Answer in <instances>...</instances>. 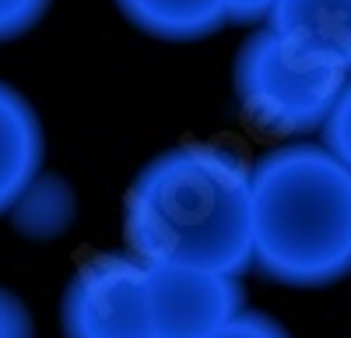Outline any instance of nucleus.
I'll return each mask as SVG.
<instances>
[{
    "instance_id": "1",
    "label": "nucleus",
    "mask_w": 351,
    "mask_h": 338,
    "mask_svg": "<svg viewBox=\"0 0 351 338\" xmlns=\"http://www.w3.org/2000/svg\"><path fill=\"white\" fill-rule=\"evenodd\" d=\"M123 236L144 264L253 268V166L228 145H176L134 177Z\"/></svg>"
},
{
    "instance_id": "2",
    "label": "nucleus",
    "mask_w": 351,
    "mask_h": 338,
    "mask_svg": "<svg viewBox=\"0 0 351 338\" xmlns=\"http://www.w3.org/2000/svg\"><path fill=\"white\" fill-rule=\"evenodd\" d=\"M253 264L288 289L351 275V169L324 141H288L253 162Z\"/></svg>"
},
{
    "instance_id": "3",
    "label": "nucleus",
    "mask_w": 351,
    "mask_h": 338,
    "mask_svg": "<svg viewBox=\"0 0 351 338\" xmlns=\"http://www.w3.org/2000/svg\"><path fill=\"white\" fill-rule=\"evenodd\" d=\"M348 71L278 28L263 25L236 53V99L243 117L267 134L302 137L324 127Z\"/></svg>"
},
{
    "instance_id": "4",
    "label": "nucleus",
    "mask_w": 351,
    "mask_h": 338,
    "mask_svg": "<svg viewBox=\"0 0 351 338\" xmlns=\"http://www.w3.org/2000/svg\"><path fill=\"white\" fill-rule=\"evenodd\" d=\"M64 338H155L148 264L134 254H99L67 282Z\"/></svg>"
},
{
    "instance_id": "5",
    "label": "nucleus",
    "mask_w": 351,
    "mask_h": 338,
    "mask_svg": "<svg viewBox=\"0 0 351 338\" xmlns=\"http://www.w3.org/2000/svg\"><path fill=\"white\" fill-rule=\"evenodd\" d=\"M246 306L239 275L148 264V310L155 338H211Z\"/></svg>"
},
{
    "instance_id": "6",
    "label": "nucleus",
    "mask_w": 351,
    "mask_h": 338,
    "mask_svg": "<svg viewBox=\"0 0 351 338\" xmlns=\"http://www.w3.org/2000/svg\"><path fill=\"white\" fill-rule=\"evenodd\" d=\"M43 173V127L21 92L0 81V215Z\"/></svg>"
},
{
    "instance_id": "7",
    "label": "nucleus",
    "mask_w": 351,
    "mask_h": 338,
    "mask_svg": "<svg viewBox=\"0 0 351 338\" xmlns=\"http://www.w3.org/2000/svg\"><path fill=\"white\" fill-rule=\"evenodd\" d=\"M267 25L351 74V0H278Z\"/></svg>"
},
{
    "instance_id": "8",
    "label": "nucleus",
    "mask_w": 351,
    "mask_h": 338,
    "mask_svg": "<svg viewBox=\"0 0 351 338\" xmlns=\"http://www.w3.org/2000/svg\"><path fill=\"white\" fill-rule=\"evenodd\" d=\"M123 18L152 39L193 43L228 25L225 0H116Z\"/></svg>"
},
{
    "instance_id": "9",
    "label": "nucleus",
    "mask_w": 351,
    "mask_h": 338,
    "mask_svg": "<svg viewBox=\"0 0 351 338\" xmlns=\"http://www.w3.org/2000/svg\"><path fill=\"white\" fill-rule=\"evenodd\" d=\"M8 215L14 229L28 240H60L77 215V197L64 177L39 173L18 194V201L11 205Z\"/></svg>"
},
{
    "instance_id": "10",
    "label": "nucleus",
    "mask_w": 351,
    "mask_h": 338,
    "mask_svg": "<svg viewBox=\"0 0 351 338\" xmlns=\"http://www.w3.org/2000/svg\"><path fill=\"white\" fill-rule=\"evenodd\" d=\"M319 134H324V145L351 169V74L344 81V89L334 102V109L327 113L324 127H319Z\"/></svg>"
},
{
    "instance_id": "11",
    "label": "nucleus",
    "mask_w": 351,
    "mask_h": 338,
    "mask_svg": "<svg viewBox=\"0 0 351 338\" xmlns=\"http://www.w3.org/2000/svg\"><path fill=\"white\" fill-rule=\"evenodd\" d=\"M53 0H0V43H11L36 28Z\"/></svg>"
},
{
    "instance_id": "12",
    "label": "nucleus",
    "mask_w": 351,
    "mask_h": 338,
    "mask_svg": "<svg viewBox=\"0 0 351 338\" xmlns=\"http://www.w3.org/2000/svg\"><path fill=\"white\" fill-rule=\"evenodd\" d=\"M211 338H291L271 314H263V310H239L236 317H232L225 328H218Z\"/></svg>"
},
{
    "instance_id": "13",
    "label": "nucleus",
    "mask_w": 351,
    "mask_h": 338,
    "mask_svg": "<svg viewBox=\"0 0 351 338\" xmlns=\"http://www.w3.org/2000/svg\"><path fill=\"white\" fill-rule=\"evenodd\" d=\"M0 338H36V321L28 306L0 286Z\"/></svg>"
},
{
    "instance_id": "14",
    "label": "nucleus",
    "mask_w": 351,
    "mask_h": 338,
    "mask_svg": "<svg viewBox=\"0 0 351 338\" xmlns=\"http://www.w3.org/2000/svg\"><path fill=\"white\" fill-rule=\"evenodd\" d=\"M274 4L278 0H225V11H228V21L253 25V21H267Z\"/></svg>"
}]
</instances>
